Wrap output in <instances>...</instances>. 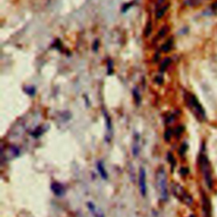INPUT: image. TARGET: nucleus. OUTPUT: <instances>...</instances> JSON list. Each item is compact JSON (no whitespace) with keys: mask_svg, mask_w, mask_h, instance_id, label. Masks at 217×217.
Masks as SVG:
<instances>
[{"mask_svg":"<svg viewBox=\"0 0 217 217\" xmlns=\"http://www.w3.org/2000/svg\"><path fill=\"white\" fill-rule=\"evenodd\" d=\"M199 166L203 174V179L205 184L209 187V189H212L213 187V177L212 170L210 166V163L209 160L208 156L205 152V145H202V149L199 154Z\"/></svg>","mask_w":217,"mask_h":217,"instance_id":"obj_1","label":"nucleus"},{"mask_svg":"<svg viewBox=\"0 0 217 217\" xmlns=\"http://www.w3.org/2000/svg\"><path fill=\"white\" fill-rule=\"evenodd\" d=\"M156 186L159 194L162 201H167L169 197L167 175L164 168L158 170L156 173Z\"/></svg>","mask_w":217,"mask_h":217,"instance_id":"obj_2","label":"nucleus"},{"mask_svg":"<svg viewBox=\"0 0 217 217\" xmlns=\"http://www.w3.org/2000/svg\"><path fill=\"white\" fill-rule=\"evenodd\" d=\"M187 102L190 108H192V110L194 112L196 116H198L200 120H205V111L202 107V105L200 104L199 100L197 99V98L194 95L189 94L187 98Z\"/></svg>","mask_w":217,"mask_h":217,"instance_id":"obj_3","label":"nucleus"},{"mask_svg":"<svg viewBox=\"0 0 217 217\" xmlns=\"http://www.w3.org/2000/svg\"><path fill=\"white\" fill-rule=\"evenodd\" d=\"M171 189L173 194L175 195L179 200H181L182 203H184L187 205H188V206H191L193 204V200L192 196L188 194L181 185H179V184H173L171 186Z\"/></svg>","mask_w":217,"mask_h":217,"instance_id":"obj_4","label":"nucleus"},{"mask_svg":"<svg viewBox=\"0 0 217 217\" xmlns=\"http://www.w3.org/2000/svg\"><path fill=\"white\" fill-rule=\"evenodd\" d=\"M146 170L144 167H140L138 172V187L141 195L145 197L147 194V179H146Z\"/></svg>","mask_w":217,"mask_h":217,"instance_id":"obj_5","label":"nucleus"},{"mask_svg":"<svg viewBox=\"0 0 217 217\" xmlns=\"http://www.w3.org/2000/svg\"><path fill=\"white\" fill-rule=\"evenodd\" d=\"M202 209L203 217H211V203L203 192H202Z\"/></svg>","mask_w":217,"mask_h":217,"instance_id":"obj_6","label":"nucleus"},{"mask_svg":"<svg viewBox=\"0 0 217 217\" xmlns=\"http://www.w3.org/2000/svg\"><path fill=\"white\" fill-rule=\"evenodd\" d=\"M51 190L54 193V194L58 197H63L65 194V187L63 184L59 183V182H53L51 185Z\"/></svg>","mask_w":217,"mask_h":217,"instance_id":"obj_7","label":"nucleus"},{"mask_svg":"<svg viewBox=\"0 0 217 217\" xmlns=\"http://www.w3.org/2000/svg\"><path fill=\"white\" fill-rule=\"evenodd\" d=\"M86 204H87V208L90 210L91 214L93 215V217H105L103 211L99 208H98L94 203L88 202Z\"/></svg>","mask_w":217,"mask_h":217,"instance_id":"obj_8","label":"nucleus"},{"mask_svg":"<svg viewBox=\"0 0 217 217\" xmlns=\"http://www.w3.org/2000/svg\"><path fill=\"white\" fill-rule=\"evenodd\" d=\"M140 137L139 136L137 135L134 137V141H133V144H132V154L134 157H137L138 154L140 153L141 144H140Z\"/></svg>","mask_w":217,"mask_h":217,"instance_id":"obj_9","label":"nucleus"},{"mask_svg":"<svg viewBox=\"0 0 217 217\" xmlns=\"http://www.w3.org/2000/svg\"><path fill=\"white\" fill-rule=\"evenodd\" d=\"M97 169H98V171H99V174L100 175V176L106 180L108 178V173L106 171V169L104 167V165L103 161H99L97 163Z\"/></svg>","mask_w":217,"mask_h":217,"instance_id":"obj_10","label":"nucleus"},{"mask_svg":"<svg viewBox=\"0 0 217 217\" xmlns=\"http://www.w3.org/2000/svg\"><path fill=\"white\" fill-rule=\"evenodd\" d=\"M172 47H173V38L171 37L163 44L162 47H161V50L165 53H168L170 50L171 49Z\"/></svg>","mask_w":217,"mask_h":217,"instance_id":"obj_11","label":"nucleus"},{"mask_svg":"<svg viewBox=\"0 0 217 217\" xmlns=\"http://www.w3.org/2000/svg\"><path fill=\"white\" fill-rule=\"evenodd\" d=\"M171 62V58H165V59H164V61L161 63V65H160V67H159V72L160 73L165 72V70L168 68V66L170 65Z\"/></svg>","mask_w":217,"mask_h":217,"instance_id":"obj_12","label":"nucleus"},{"mask_svg":"<svg viewBox=\"0 0 217 217\" xmlns=\"http://www.w3.org/2000/svg\"><path fill=\"white\" fill-rule=\"evenodd\" d=\"M168 8H169V5H165L164 7H162V8H160V9H159L158 11L156 12V19H160L161 17H162L163 15L165 14V13L166 12V10L168 9Z\"/></svg>","mask_w":217,"mask_h":217,"instance_id":"obj_13","label":"nucleus"},{"mask_svg":"<svg viewBox=\"0 0 217 217\" xmlns=\"http://www.w3.org/2000/svg\"><path fill=\"white\" fill-rule=\"evenodd\" d=\"M169 31V27L167 26H165V27H163L159 31V33H158V38H161V37H164V36L166 35V33L168 32Z\"/></svg>","mask_w":217,"mask_h":217,"instance_id":"obj_14","label":"nucleus"},{"mask_svg":"<svg viewBox=\"0 0 217 217\" xmlns=\"http://www.w3.org/2000/svg\"><path fill=\"white\" fill-rule=\"evenodd\" d=\"M133 96H134V99L137 104H139L141 103V95L139 93V92L137 90V88H135L133 90Z\"/></svg>","mask_w":217,"mask_h":217,"instance_id":"obj_15","label":"nucleus"},{"mask_svg":"<svg viewBox=\"0 0 217 217\" xmlns=\"http://www.w3.org/2000/svg\"><path fill=\"white\" fill-rule=\"evenodd\" d=\"M151 32H152V22H151V20H149L148 24H147V26H146V28H145V36H149Z\"/></svg>","mask_w":217,"mask_h":217,"instance_id":"obj_16","label":"nucleus"},{"mask_svg":"<svg viewBox=\"0 0 217 217\" xmlns=\"http://www.w3.org/2000/svg\"><path fill=\"white\" fill-rule=\"evenodd\" d=\"M25 92L27 93V94L31 95V96H33V95L35 94V93H36V89H35V87L34 86H27V87H25Z\"/></svg>","mask_w":217,"mask_h":217,"instance_id":"obj_17","label":"nucleus"},{"mask_svg":"<svg viewBox=\"0 0 217 217\" xmlns=\"http://www.w3.org/2000/svg\"><path fill=\"white\" fill-rule=\"evenodd\" d=\"M187 143H182L181 148L179 149V154H181V155H184L186 152H187Z\"/></svg>","mask_w":217,"mask_h":217,"instance_id":"obj_18","label":"nucleus"},{"mask_svg":"<svg viewBox=\"0 0 217 217\" xmlns=\"http://www.w3.org/2000/svg\"><path fill=\"white\" fill-rule=\"evenodd\" d=\"M171 135H172V131L171 129H168L167 131H165V139L166 141H169L171 139Z\"/></svg>","mask_w":217,"mask_h":217,"instance_id":"obj_19","label":"nucleus"},{"mask_svg":"<svg viewBox=\"0 0 217 217\" xmlns=\"http://www.w3.org/2000/svg\"><path fill=\"white\" fill-rule=\"evenodd\" d=\"M168 156H169V158H168L169 161H170V163L171 164L172 166H174V165H175V164H176V160H175L174 156H173L171 154H168Z\"/></svg>","mask_w":217,"mask_h":217,"instance_id":"obj_20","label":"nucleus"},{"mask_svg":"<svg viewBox=\"0 0 217 217\" xmlns=\"http://www.w3.org/2000/svg\"><path fill=\"white\" fill-rule=\"evenodd\" d=\"M108 63L109 64H108V74H111L113 71V62L111 60H108Z\"/></svg>","mask_w":217,"mask_h":217,"instance_id":"obj_21","label":"nucleus"},{"mask_svg":"<svg viewBox=\"0 0 217 217\" xmlns=\"http://www.w3.org/2000/svg\"><path fill=\"white\" fill-rule=\"evenodd\" d=\"M181 175H183V176L187 175V174H188V169H187V168H181Z\"/></svg>","mask_w":217,"mask_h":217,"instance_id":"obj_22","label":"nucleus"},{"mask_svg":"<svg viewBox=\"0 0 217 217\" xmlns=\"http://www.w3.org/2000/svg\"><path fill=\"white\" fill-rule=\"evenodd\" d=\"M155 81L158 83V84H162L163 83V77H155Z\"/></svg>","mask_w":217,"mask_h":217,"instance_id":"obj_23","label":"nucleus"},{"mask_svg":"<svg viewBox=\"0 0 217 217\" xmlns=\"http://www.w3.org/2000/svg\"><path fill=\"white\" fill-rule=\"evenodd\" d=\"M98 48H99V41L96 40L93 43V51H97L98 50Z\"/></svg>","mask_w":217,"mask_h":217,"instance_id":"obj_24","label":"nucleus"},{"mask_svg":"<svg viewBox=\"0 0 217 217\" xmlns=\"http://www.w3.org/2000/svg\"><path fill=\"white\" fill-rule=\"evenodd\" d=\"M159 58V53H158V54H157V55H155V56H154V61H158Z\"/></svg>","mask_w":217,"mask_h":217,"instance_id":"obj_25","label":"nucleus"},{"mask_svg":"<svg viewBox=\"0 0 217 217\" xmlns=\"http://www.w3.org/2000/svg\"><path fill=\"white\" fill-rule=\"evenodd\" d=\"M214 7H215V8H217V4H215V5H214Z\"/></svg>","mask_w":217,"mask_h":217,"instance_id":"obj_26","label":"nucleus"},{"mask_svg":"<svg viewBox=\"0 0 217 217\" xmlns=\"http://www.w3.org/2000/svg\"><path fill=\"white\" fill-rule=\"evenodd\" d=\"M189 217H195V215H191Z\"/></svg>","mask_w":217,"mask_h":217,"instance_id":"obj_27","label":"nucleus"}]
</instances>
